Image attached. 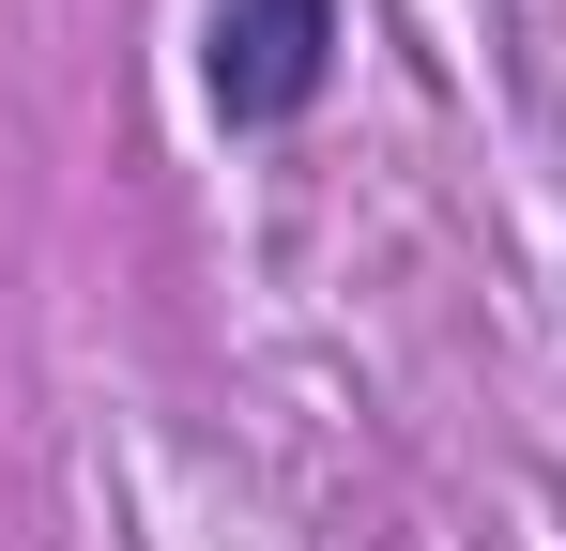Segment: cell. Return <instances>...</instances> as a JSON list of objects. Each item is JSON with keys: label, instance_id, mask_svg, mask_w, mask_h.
Returning <instances> with one entry per match:
<instances>
[{"label": "cell", "instance_id": "obj_1", "mask_svg": "<svg viewBox=\"0 0 566 551\" xmlns=\"http://www.w3.org/2000/svg\"><path fill=\"white\" fill-rule=\"evenodd\" d=\"M337 0H214L199 15V92L230 138H291L322 92H337Z\"/></svg>", "mask_w": 566, "mask_h": 551}]
</instances>
